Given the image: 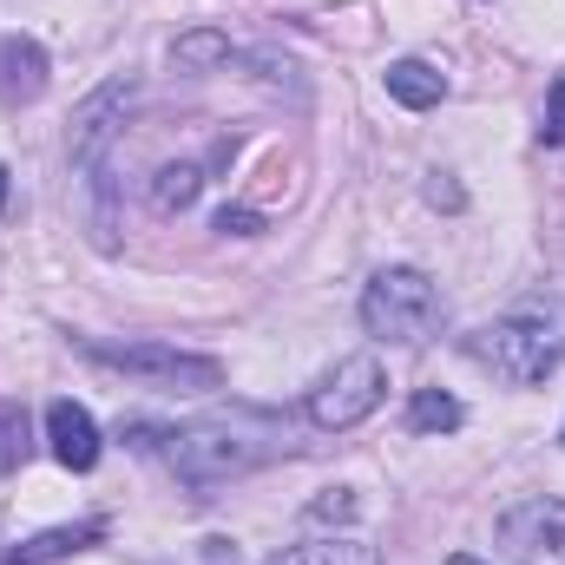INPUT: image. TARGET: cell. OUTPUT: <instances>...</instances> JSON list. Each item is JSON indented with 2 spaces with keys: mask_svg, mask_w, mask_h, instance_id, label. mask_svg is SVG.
<instances>
[{
  "mask_svg": "<svg viewBox=\"0 0 565 565\" xmlns=\"http://www.w3.org/2000/svg\"><path fill=\"white\" fill-rule=\"evenodd\" d=\"M158 440H164L171 473L198 500H211L217 487H231V480H244V473L289 454V427L264 408H231V415H211V422H184L171 434H158Z\"/></svg>",
  "mask_w": 565,
  "mask_h": 565,
  "instance_id": "6da1fadb",
  "label": "cell"
},
{
  "mask_svg": "<svg viewBox=\"0 0 565 565\" xmlns=\"http://www.w3.org/2000/svg\"><path fill=\"white\" fill-rule=\"evenodd\" d=\"M467 355H473L480 369H493L500 382H513V388L546 382L565 362V302L546 296V302H526V309H513V316L473 329V335H467Z\"/></svg>",
  "mask_w": 565,
  "mask_h": 565,
  "instance_id": "7a4b0ae2",
  "label": "cell"
},
{
  "mask_svg": "<svg viewBox=\"0 0 565 565\" xmlns=\"http://www.w3.org/2000/svg\"><path fill=\"white\" fill-rule=\"evenodd\" d=\"M79 355H93L99 369L132 375V382L158 388V395H211V388H224V362L184 355V349H171V342H99V335H86Z\"/></svg>",
  "mask_w": 565,
  "mask_h": 565,
  "instance_id": "3957f363",
  "label": "cell"
},
{
  "mask_svg": "<svg viewBox=\"0 0 565 565\" xmlns=\"http://www.w3.org/2000/svg\"><path fill=\"white\" fill-rule=\"evenodd\" d=\"M440 316H447V302L422 270H382L362 289V329L375 342H427L440 329Z\"/></svg>",
  "mask_w": 565,
  "mask_h": 565,
  "instance_id": "277c9868",
  "label": "cell"
},
{
  "mask_svg": "<svg viewBox=\"0 0 565 565\" xmlns=\"http://www.w3.org/2000/svg\"><path fill=\"white\" fill-rule=\"evenodd\" d=\"M382 395H388L382 362H375V355H349V362H335V369L322 375V388L309 395V422L322 427V434H349L355 422H369V415L382 408Z\"/></svg>",
  "mask_w": 565,
  "mask_h": 565,
  "instance_id": "5b68a950",
  "label": "cell"
},
{
  "mask_svg": "<svg viewBox=\"0 0 565 565\" xmlns=\"http://www.w3.org/2000/svg\"><path fill=\"white\" fill-rule=\"evenodd\" d=\"M493 533L520 565H565V500H520Z\"/></svg>",
  "mask_w": 565,
  "mask_h": 565,
  "instance_id": "8992f818",
  "label": "cell"
},
{
  "mask_svg": "<svg viewBox=\"0 0 565 565\" xmlns=\"http://www.w3.org/2000/svg\"><path fill=\"white\" fill-rule=\"evenodd\" d=\"M126 106H132V86L126 79H113V86H99L79 113H73V171H86L93 184L106 178V151L119 139V126H126Z\"/></svg>",
  "mask_w": 565,
  "mask_h": 565,
  "instance_id": "52a82bcc",
  "label": "cell"
},
{
  "mask_svg": "<svg viewBox=\"0 0 565 565\" xmlns=\"http://www.w3.org/2000/svg\"><path fill=\"white\" fill-rule=\"evenodd\" d=\"M46 440H53V460L73 467V473H93L99 467V427L79 402H53L46 408Z\"/></svg>",
  "mask_w": 565,
  "mask_h": 565,
  "instance_id": "ba28073f",
  "label": "cell"
},
{
  "mask_svg": "<svg viewBox=\"0 0 565 565\" xmlns=\"http://www.w3.org/2000/svg\"><path fill=\"white\" fill-rule=\"evenodd\" d=\"M46 53L33 40H0V99H40Z\"/></svg>",
  "mask_w": 565,
  "mask_h": 565,
  "instance_id": "9c48e42d",
  "label": "cell"
},
{
  "mask_svg": "<svg viewBox=\"0 0 565 565\" xmlns=\"http://www.w3.org/2000/svg\"><path fill=\"white\" fill-rule=\"evenodd\" d=\"M106 533V520H79V526H53V533H40V540H26V546H13V559L7 565H60L73 559V553H86L93 540Z\"/></svg>",
  "mask_w": 565,
  "mask_h": 565,
  "instance_id": "30bf717a",
  "label": "cell"
},
{
  "mask_svg": "<svg viewBox=\"0 0 565 565\" xmlns=\"http://www.w3.org/2000/svg\"><path fill=\"white\" fill-rule=\"evenodd\" d=\"M264 565H382V553L369 546V540H302V546H289V553H277V559Z\"/></svg>",
  "mask_w": 565,
  "mask_h": 565,
  "instance_id": "8fae6325",
  "label": "cell"
},
{
  "mask_svg": "<svg viewBox=\"0 0 565 565\" xmlns=\"http://www.w3.org/2000/svg\"><path fill=\"white\" fill-rule=\"evenodd\" d=\"M440 93H447V79H440L427 60H395V66H388V99H402L408 113L440 106Z\"/></svg>",
  "mask_w": 565,
  "mask_h": 565,
  "instance_id": "7c38bea8",
  "label": "cell"
},
{
  "mask_svg": "<svg viewBox=\"0 0 565 565\" xmlns=\"http://www.w3.org/2000/svg\"><path fill=\"white\" fill-rule=\"evenodd\" d=\"M460 422H467V408H460L447 388H422V395L408 402V427H415V434H454Z\"/></svg>",
  "mask_w": 565,
  "mask_h": 565,
  "instance_id": "4fadbf2b",
  "label": "cell"
},
{
  "mask_svg": "<svg viewBox=\"0 0 565 565\" xmlns=\"http://www.w3.org/2000/svg\"><path fill=\"white\" fill-rule=\"evenodd\" d=\"M198 184H204V171H198V164H164V171H158V184H151V198H158V211H184V204L198 198Z\"/></svg>",
  "mask_w": 565,
  "mask_h": 565,
  "instance_id": "5bb4252c",
  "label": "cell"
},
{
  "mask_svg": "<svg viewBox=\"0 0 565 565\" xmlns=\"http://www.w3.org/2000/svg\"><path fill=\"white\" fill-rule=\"evenodd\" d=\"M217 60H231L224 33H184L178 40V66H217Z\"/></svg>",
  "mask_w": 565,
  "mask_h": 565,
  "instance_id": "9a60e30c",
  "label": "cell"
},
{
  "mask_svg": "<svg viewBox=\"0 0 565 565\" xmlns=\"http://www.w3.org/2000/svg\"><path fill=\"white\" fill-rule=\"evenodd\" d=\"M20 447H26V422H20V408H0V467H13Z\"/></svg>",
  "mask_w": 565,
  "mask_h": 565,
  "instance_id": "2e32d148",
  "label": "cell"
},
{
  "mask_svg": "<svg viewBox=\"0 0 565 565\" xmlns=\"http://www.w3.org/2000/svg\"><path fill=\"white\" fill-rule=\"evenodd\" d=\"M540 139L565 145V79H553V93H546V126H540Z\"/></svg>",
  "mask_w": 565,
  "mask_h": 565,
  "instance_id": "e0dca14e",
  "label": "cell"
},
{
  "mask_svg": "<svg viewBox=\"0 0 565 565\" xmlns=\"http://www.w3.org/2000/svg\"><path fill=\"white\" fill-rule=\"evenodd\" d=\"M217 231H224V237H257V211H231V204H224V211H217Z\"/></svg>",
  "mask_w": 565,
  "mask_h": 565,
  "instance_id": "ac0fdd59",
  "label": "cell"
},
{
  "mask_svg": "<svg viewBox=\"0 0 565 565\" xmlns=\"http://www.w3.org/2000/svg\"><path fill=\"white\" fill-rule=\"evenodd\" d=\"M349 513H355V500H349V493H329V500H316V507H309V520H349Z\"/></svg>",
  "mask_w": 565,
  "mask_h": 565,
  "instance_id": "d6986e66",
  "label": "cell"
},
{
  "mask_svg": "<svg viewBox=\"0 0 565 565\" xmlns=\"http://www.w3.org/2000/svg\"><path fill=\"white\" fill-rule=\"evenodd\" d=\"M447 565H487V559H473V553H454V559H447Z\"/></svg>",
  "mask_w": 565,
  "mask_h": 565,
  "instance_id": "ffe728a7",
  "label": "cell"
},
{
  "mask_svg": "<svg viewBox=\"0 0 565 565\" xmlns=\"http://www.w3.org/2000/svg\"><path fill=\"white\" fill-rule=\"evenodd\" d=\"M0 204H7V164H0Z\"/></svg>",
  "mask_w": 565,
  "mask_h": 565,
  "instance_id": "44dd1931",
  "label": "cell"
}]
</instances>
